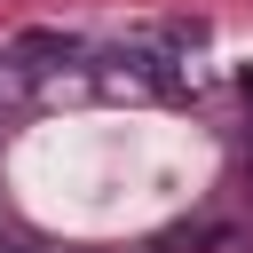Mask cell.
Segmentation results:
<instances>
[{"label": "cell", "instance_id": "cell-1", "mask_svg": "<svg viewBox=\"0 0 253 253\" xmlns=\"http://www.w3.org/2000/svg\"><path fill=\"white\" fill-rule=\"evenodd\" d=\"M95 79H103L111 95H182V71H174V55H158V47H111Z\"/></svg>", "mask_w": 253, "mask_h": 253}, {"label": "cell", "instance_id": "cell-4", "mask_svg": "<svg viewBox=\"0 0 253 253\" xmlns=\"http://www.w3.org/2000/svg\"><path fill=\"white\" fill-rule=\"evenodd\" d=\"M237 95H245V103H253V63H245V71H237Z\"/></svg>", "mask_w": 253, "mask_h": 253}, {"label": "cell", "instance_id": "cell-2", "mask_svg": "<svg viewBox=\"0 0 253 253\" xmlns=\"http://www.w3.org/2000/svg\"><path fill=\"white\" fill-rule=\"evenodd\" d=\"M8 55H16V63H24L32 79H40V71H55V63H71V55H79V40H71V32H24V40L8 47Z\"/></svg>", "mask_w": 253, "mask_h": 253}, {"label": "cell", "instance_id": "cell-3", "mask_svg": "<svg viewBox=\"0 0 253 253\" xmlns=\"http://www.w3.org/2000/svg\"><path fill=\"white\" fill-rule=\"evenodd\" d=\"M24 103H32V71H24L16 55H0V119H16Z\"/></svg>", "mask_w": 253, "mask_h": 253}, {"label": "cell", "instance_id": "cell-5", "mask_svg": "<svg viewBox=\"0 0 253 253\" xmlns=\"http://www.w3.org/2000/svg\"><path fill=\"white\" fill-rule=\"evenodd\" d=\"M0 253H24V245H16V237H8V229H0Z\"/></svg>", "mask_w": 253, "mask_h": 253}]
</instances>
